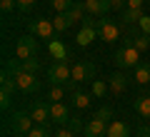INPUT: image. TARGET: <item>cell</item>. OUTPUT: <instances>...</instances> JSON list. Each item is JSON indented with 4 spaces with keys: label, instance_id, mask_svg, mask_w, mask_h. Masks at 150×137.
<instances>
[{
    "label": "cell",
    "instance_id": "cell-1",
    "mask_svg": "<svg viewBox=\"0 0 150 137\" xmlns=\"http://www.w3.org/2000/svg\"><path fill=\"white\" fill-rule=\"evenodd\" d=\"M8 70L13 72V77H15V85H18V90H20V92H25V95H33V92H38V90H40V82L35 80V75H33V72H25V70H20L15 63L8 65Z\"/></svg>",
    "mask_w": 150,
    "mask_h": 137
},
{
    "label": "cell",
    "instance_id": "cell-2",
    "mask_svg": "<svg viewBox=\"0 0 150 137\" xmlns=\"http://www.w3.org/2000/svg\"><path fill=\"white\" fill-rule=\"evenodd\" d=\"M115 65L118 67H138L140 65V50L135 48L130 40H125L123 48H118V53H115Z\"/></svg>",
    "mask_w": 150,
    "mask_h": 137
},
{
    "label": "cell",
    "instance_id": "cell-3",
    "mask_svg": "<svg viewBox=\"0 0 150 137\" xmlns=\"http://www.w3.org/2000/svg\"><path fill=\"white\" fill-rule=\"evenodd\" d=\"M48 80L53 85H70L73 82V67L65 60H55L48 70Z\"/></svg>",
    "mask_w": 150,
    "mask_h": 137
},
{
    "label": "cell",
    "instance_id": "cell-4",
    "mask_svg": "<svg viewBox=\"0 0 150 137\" xmlns=\"http://www.w3.org/2000/svg\"><path fill=\"white\" fill-rule=\"evenodd\" d=\"M38 40H35V35H23V37H18V45H15V58L18 60H30V58H35L38 55Z\"/></svg>",
    "mask_w": 150,
    "mask_h": 137
},
{
    "label": "cell",
    "instance_id": "cell-5",
    "mask_svg": "<svg viewBox=\"0 0 150 137\" xmlns=\"http://www.w3.org/2000/svg\"><path fill=\"white\" fill-rule=\"evenodd\" d=\"M28 30H30V35L40 37V40H53V35L58 30H55L53 20H45V18H40V20H30L28 22Z\"/></svg>",
    "mask_w": 150,
    "mask_h": 137
},
{
    "label": "cell",
    "instance_id": "cell-6",
    "mask_svg": "<svg viewBox=\"0 0 150 137\" xmlns=\"http://www.w3.org/2000/svg\"><path fill=\"white\" fill-rule=\"evenodd\" d=\"M95 63H90V60H83V63H75L73 65V82H85V80H95Z\"/></svg>",
    "mask_w": 150,
    "mask_h": 137
},
{
    "label": "cell",
    "instance_id": "cell-7",
    "mask_svg": "<svg viewBox=\"0 0 150 137\" xmlns=\"http://www.w3.org/2000/svg\"><path fill=\"white\" fill-rule=\"evenodd\" d=\"M33 127H35V122H33L30 112H15V115L10 117V130L15 132V135H28Z\"/></svg>",
    "mask_w": 150,
    "mask_h": 137
},
{
    "label": "cell",
    "instance_id": "cell-8",
    "mask_svg": "<svg viewBox=\"0 0 150 137\" xmlns=\"http://www.w3.org/2000/svg\"><path fill=\"white\" fill-rule=\"evenodd\" d=\"M30 117H33V122L35 125H50V107L45 105L43 100H33V105H30Z\"/></svg>",
    "mask_w": 150,
    "mask_h": 137
},
{
    "label": "cell",
    "instance_id": "cell-9",
    "mask_svg": "<svg viewBox=\"0 0 150 137\" xmlns=\"http://www.w3.org/2000/svg\"><path fill=\"white\" fill-rule=\"evenodd\" d=\"M98 35H100V40H105V42H115V40L120 37V30H118V25H115V22H110V20H105V18H100Z\"/></svg>",
    "mask_w": 150,
    "mask_h": 137
},
{
    "label": "cell",
    "instance_id": "cell-10",
    "mask_svg": "<svg viewBox=\"0 0 150 137\" xmlns=\"http://www.w3.org/2000/svg\"><path fill=\"white\" fill-rule=\"evenodd\" d=\"M83 3H85L88 15H95V18H103L105 13L112 10V0H83Z\"/></svg>",
    "mask_w": 150,
    "mask_h": 137
},
{
    "label": "cell",
    "instance_id": "cell-11",
    "mask_svg": "<svg viewBox=\"0 0 150 137\" xmlns=\"http://www.w3.org/2000/svg\"><path fill=\"white\" fill-rule=\"evenodd\" d=\"M83 132H85V137H103L108 132V122L100 120V117H93V120H88V125L83 127Z\"/></svg>",
    "mask_w": 150,
    "mask_h": 137
},
{
    "label": "cell",
    "instance_id": "cell-12",
    "mask_svg": "<svg viewBox=\"0 0 150 137\" xmlns=\"http://www.w3.org/2000/svg\"><path fill=\"white\" fill-rule=\"evenodd\" d=\"M50 120H53L55 125H68L70 110L63 105V102H53V105H50Z\"/></svg>",
    "mask_w": 150,
    "mask_h": 137
},
{
    "label": "cell",
    "instance_id": "cell-13",
    "mask_svg": "<svg viewBox=\"0 0 150 137\" xmlns=\"http://www.w3.org/2000/svg\"><path fill=\"white\" fill-rule=\"evenodd\" d=\"M128 82H130V77H128L125 72H112L108 85H110V92H112V95H120V92H125Z\"/></svg>",
    "mask_w": 150,
    "mask_h": 137
},
{
    "label": "cell",
    "instance_id": "cell-14",
    "mask_svg": "<svg viewBox=\"0 0 150 137\" xmlns=\"http://www.w3.org/2000/svg\"><path fill=\"white\" fill-rule=\"evenodd\" d=\"M105 137H130V127L125 125V122H120V120H112L110 125H108Z\"/></svg>",
    "mask_w": 150,
    "mask_h": 137
},
{
    "label": "cell",
    "instance_id": "cell-15",
    "mask_svg": "<svg viewBox=\"0 0 150 137\" xmlns=\"http://www.w3.org/2000/svg\"><path fill=\"white\" fill-rule=\"evenodd\" d=\"M95 35H98V30H95V27H90V25H83V27H80V32L75 35V42H78L80 48H85V45H90V42L95 40Z\"/></svg>",
    "mask_w": 150,
    "mask_h": 137
},
{
    "label": "cell",
    "instance_id": "cell-16",
    "mask_svg": "<svg viewBox=\"0 0 150 137\" xmlns=\"http://www.w3.org/2000/svg\"><path fill=\"white\" fill-rule=\"evenodd\" d=\"M133 107H135V112H138L143 120H150V95H140V97H135Z\"/></svg>",
    "mask_w": 150,
    "mask_h": 137
},
{
    "label": "cell",
    "instance_id": "cell-17",
    "mask_svg": "<svg viewBox=\"0 0 150 137\" xmlns=\"http://www.w3.org/2000/svg\"><path fill=\"white\" fill-rule=\"evenodd\" d=\"M48 53L53 55V60H68V50L60 40H48Z\"/></svg>",
    "mask_w": 150,
    "mask_h": 137
},
{
    "label": "cell",
    "instance_id": "cell-18",
    "mask_svg": "<svg viewBox=\"0 0 150 137\" xmlns=\"http://www.w3.org/2000/svg\"><path fill=\"white\" fill-rule=\"evenodd\" d=\"M140 18H143V8H125L120 13V20L123 22H140Z\"/></svg>",
    "mask_w": 150,
    "mask_h": 137
},
{
    "label": "cell",
    "instance_id": "cell-19",
    "mask_svg": "<svg viewBox=\"0 0 150 137\" xmlns=\"http://www.w3.org/2000/svg\"><path fill=\"white\" fill-rule=\"evenodd\" d=\"M135 82L138 85H148L150 82V65L148 63H140L135 67Z\"/></svg>",
    "mask_w": 150,
    "mask_h": 137
},
{
    "label": "cell",
    "instance_id": "cell-20",
    "mask_svg": "<svg viewBox=\"0 0 150 137\" xmlns=\"http://www.w3.org/2000/svg\"><path fill=\"white\" fill-rule=\"evenodd\" d=\"M53 25H55V30H58V32H65L70 25H73V20H70V15H68V13H55Z\"/></svg>",
    "mask_w": 150,
    "mask_h": 137
},
{
    "label": "cell",
    "instance_id": "cell-21",
    "mask_svg": "<svg viewBox=\"0 0 150 137\" xmlns=\"http://www.w3.org/2000/svg\"><path fill=\"white\" fill-rule=\"evenodd\" d=\"M68 15H70V20L73 22H78V20H85V3H73V8L68 10Z\"/></svg>",
    "mask_w": 150,
    "mask_h": 137
},
{
    "label": "cell",
    "instance_id": "cell-22",
    "mask_svg": "<svg viewBox=\"0 0 150 137\" xmlns=\"http://www.w3.org/2000/svg\"><path fill=\"white\" fill-rule=\"evenodd\" d=\"M73 105L80 107V110H85V107L90 105V95H88V92H80V90H73Z\"/></svg>",
    "mask_w": 150,
    "mask_h": 137
},
{
    "label": "cell",
    "instance_id": "cell-23",
    "mask_svg": "<svg viewBox=\"0 0 150 137\" xmlns=\"http://www.w3.org/2000/svg\"><path fill=\"white\" fill-rule=\"evenodd\" d=\"M15 65H18L20 70H25V72H33V75L40 70V63H38L35 58H30V60H20V63H15Z\"/></svg>",
    "mask_w": 150,
    "mask_h": 137
},
{
    "label": "cell",
    "instance_id": "cell-24",
    "mask_svg": "<svg viewBox=\"0 0 150 137\" xmlns=\"http://www.w3.org/2000/svg\"><path fill=\"white\" fill-rule=\"evenodd\" d=\"M110 92V85H105V80H93V95L95 97H105Z\"/></svg>",
    "mask_w": 150,
    "mask_h": 137
},
{
    "label": "cell",
    "instance_id": "cell-25",
    "mask_svg": "<svg viewBox=\"0 0 150 137\" xmlns=\"http://www.w3.org/2000/svg\"><path fill=\"white\" fill-rule=\"evenodd\" d=\"M75 0H50V8H53L55 13H68L70 8H73Z\"/></svg>",
    "mask_w": 150,
    "mask_h": 137
},
{
    "label": "cell",
    "instance_id": "cell-26",
    "mask_svg": "<svg viewBox=\"0 0 150 137\" xmlns=\"http://www.w3.org/2000/svg\"><path fill=\"white\" fill-rule=\"evenodd\" d=\"M133 45L140 50V53H145V50L150 48V35H145V32H140L138 37H133Z\"/></svg>",
    "mask_w": 150,
    "mask_h": 137
},
{
    "label": "cell",
    "instance_id": "cell-27",
    "mask_svg": "<svg viewBox=\"0 0 150 137\" xmlns=\"http://www.w3.org/2000/svg\"><path fill=\"white\" fill-rule=\"evenodd\" d=\"M28 137H53V132H50L48 125H35L30 132H28Z\"/></svg>",
    "mask_w": 150,
    "mask_h": 137
},
{
    "label": "cell",
    "instance_id": "cell-28",
    "mask_svg": "<svg viewBox=\"0 0 150 137\" xmlns=\"http://www.w3.org/2000/svg\"><path fill=\"white\" fill-rule=\"evenodd\" d=\"M15 3H18V13H30L38 0H15Z\"/></svg>",
    "mask_w": 150,
    "mask_h": 137
},
{
    "label": "cell",
    "instance_id": "cell-29",
    "mask_svg": "<svg viewBox=\"0 0 150 137\" xmlns=\"http://www.w3.org/2000/svg\"><path fill=\"white\" fill-rule=\"evenodd\" d=\"M63 95H65L63 85H53V90H50V100H53V102H60V100H63Z\"/></svg>",
    "mask_w": 150,
    "mask_h": 137
},
{
    "label": "cell",
    "instance_id": "cell-30",
    "mask_svg": "<svg viewBox=\"0 0 150 137\" xmlns=\"http://www.w3.org/2000/svg\"><path fill=\"white\" fill-rule=\"evenodd\" d=\"M0 8H3V13H13L18 10V3L15 0H0Z\"/></svg>",
    "mask_w": 150,
    "mask_h": 137
},
{
    "label": "cell",
    "instance_id": "cell-31",
    "mask_svg": "<svg viewBox=\"0 0 150 137\" xmlns=\"http://www.w3.org/2000/svg\"><path fill=\"white\" fill-rule=\"evenodd\" d=\"M68 127H70L73 132H80V130H83L85 125L80 122V117H70V120H68Z\"/></svg>",
    "mask_w": 150,
    "mask_h": 137
},
{
    "label": "cell",
    "instance_id": "cell-32",
    "mask_svg": "<svg viewBox=\"0 0 150 137\" xmlns=\"http://www.w3.org/2000/svg\"><path fill=\"white\" fill-rule=\"evenodd\" d=\"M10 97H13V92H5V90L0 92V107H3V110L10 107Z\"/></svg>",
    "mask_w": 150,
    "mask_h": 137
},
{
    "label": "cell",
    "instance_id": "cell-33",
    "mask_svg": "<svg viewBox=\"0 0 150 137\" xmlns=\"http://www.w3.org/2000/svg\"><path fill=\"white\" fill-rule=\"evenodd\" d=\"M95 117H100V120H110V117H112V110H110V107H100V110H98L95 112Z\"/></svg>",
    "mask_w": 150,
    "mask_h": 137
},
{
    "label": "cell",
    "instance_id": "cell-34",
    "mask_svg": "<svg viewBox=\"0 0 150 137\" xmlns=\"http://www.w3.org/2000/svg\"><path fill=\"white\" fill-rule=\"evenodd\" d=\"M138 25H140V30H143L145 35H150V18H148V15H143V18H140V22H138Z\"/></svg>",
    "mask_w": 150,
    "mask_h": 137
},
{
    "label": "cell",
    "instance_id": "cell-35",
    "mask_svg": "<svg viewBox=\"0 0 150 137\" xmlns=\"http://www.w3.org/2000/svg\"><path fill=\"white\" fill-rule=\"evenodd\" d=\"M73 135H75V132L70 130V127H65V130H58V132H55L53 137H73Z\"/></svg>",
    "mask_w": 150,
    "mask_h": 137
},
{
    "label": "cell",
    "instance_id": "cell-36",
    "mask_svg": "<svg viewBox=\"0 0 150 137\" xmlns=\"http://www.w3.org/2000/svg\"><path fill=\"white\" fill-rule=\"evenodd\" d=\"M112 8L115 10H125L128 8V0H112Z\"/></svg>",
    "mask_w": 150,
    "mask_h": 137
},
{
    "label": "cell",
    "instance_id": "cell-37",
    "mask_svg": "<svg viewBox=\"0 0 150 137\" xmlns=\"http://www.w3.org/2000/svg\"><path fill=\"white\" fill-rule=\"evenodd\" d=\"M138 137H150V127H138Z\"/></svg>",
    "mask_w": 150,
    "mask_h": 137
},
{
    "label": "cell",
    "instance_id": "cell-38",
    "mask_svg": "<svg viewBox=\"0 0 150 137\" xmlns=\"http://www.w3.org/2000/svg\"><path fill=\"white\" fill-rule=\"evenodd\" d=\"M145 0H128V8H143Z\"/></svg>",
    "mask_w": 150,
    "mask_h": 137
},
{
    "label": "cell",
    "instance_id": "cell-39",
    "mask_svg": "<svg viewBox=\"0 0 150 137\" xmlns=\"http://www.w3.org/2000/svg\"><path fill=\"white\" fill-rule=\"evenodd\" d=\"M15 137H28V135H15Z\"/></svg>",
    "mask_w": 150,
    "mask_h": 137
},
{
    "label": "cell",
    "instance_id": "cell-40",
    "mask_svg": "<svg viewBox=\"0 0 150 137\" xmlns=\"http://www.w3.org/2000/svg\"><path fill=\"white\" fill-rule=\"evenodd\" d=\"M148 5H150V0H148Z\"/></svg>",
    "mask_w": 150,
    "mask_h": 137
}]
</instances>
